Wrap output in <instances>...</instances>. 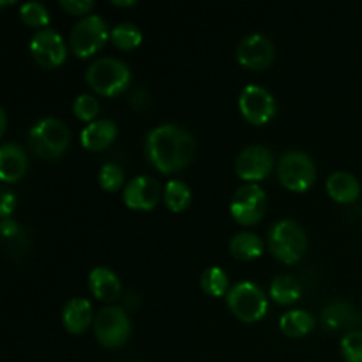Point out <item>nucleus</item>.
Here are the masks:
<instances>
[{"label": "nucleus", "instance_id": "nucleus-1", "mask_svg": "<svg viewBox=\"0 0 362 362\" xmlns=\"http://www.w3.org/2000/svg\"><path fill=\"white\" fill-rule=\"evenodd\" d=\"M145 154L159 172H179L197 154V140L177 124H159L147 133Z\"/></svg>", "mask_w": 362, "mask_h": 362}, {"label": "nucleus", "instance_id": "nucleus-2", "mask_svg": "<svg viewBox=\"0 0 362 362\" xmlns=\"http://www.w3.org/2000/svg\"><path fill=\"white\" fill-rule=\"evenodd\" d=\"M85 78L98 94L119 95L131 83V69L124 60L115 57H99L87 67Z\"/></svg>", "mask_w": 362, "mask_h": 362}, {"label": "nucleus", "instance_id": "nucleus-3", "mask_svg": "<svg viewBox=\"0 0 362 362\" xmlns=\"http://www.w3.org/2000/svg\"><path fill=\"white\" fill-rule=\"evenodd\" d=\"M69 127L57 117H42L28 131V144L32 151L41 158H60L69 147Z\"/></svg>", "mask_w": 362, "mask_h": 362}, {"label": "nucleus", "instance_id": "nucleus-4", "mask_svg": "<svg viewBox=\"0 0 362 362\" xmlns=\"http://www.w3.org/2000/svg\"><path fill=\"white\" fill-rule=\"evenodd\" d=\"M269 250L278 260L296 264L308 250V235L303 226L293 219H279L269 230Z\"/></svg>", "mask_w": 362, "mask_h": 362}, {"label": "nucleus", "instance_id": "nucleus-5", "mask_svg": "<svg viewBox=\"0 0 362 362\" xmlns=\"http://www.w3.org/2000/svg\"><path fill=\"white\" fill-rule=\"evenodd\" d=\"M226 303L243 322H258L269 310L267 293L253 281H239L230 286Z\"/></svg>", "mask_w": 362, "mask_h": 362}, {"label": "nucleus", "instance_id": "nucleus-6", "mask_svg": "<svg viewBox=\"0 0 362 362\" xmlns=\"http://www.w3.org/2000/svg\"><path fill=\"white\" fill-rule=\"evenodd\" d=\"M110 27L106 20L99 14H87L71 28L69 42L71 49L80 59L94 55L99 48H103L110 37Z\"/></svg>", "mask_w": 362, "mask_h": 362}, {"label": "nucleus", "instance_id": "nucleus-7", "mask_svg": "<svg viewBox=\"0 0 362 362\" xmlns=\"http://www.w3.org/2000/svg\"><path fill=\"white\" fill-rule=\"evenodd\" d=\"M278 177L286 189L292 191H306L317 177V168L311 159L303 151L285 152L278 163Z\"/></svg>", "mask_w": 362, "mask_h": 362}, {"label": "nucleus", "instance_id": "nucleus-8", "mask_svg": "<svg viewBox=\"0 0 362 362\" xmlns=\"http://www.w3.org/2000/svg\"><path fill=\"white\" fill-rule=\"evenodd\" d=\"M94 332L99 343L105 346H120L131 334L129 315L124 308L110 304L101 308L94 317Z\"/></svg>", "mask_w": 362, "mask_h": 362}, {"label": "nucleus", "instance_id": "nucleus-9", "mask_svg": "<svg viewBox=\"0 0 362 362\" xmlns=\"http://www.w3.org/2000/svg\"><path fill=\"white\" fill-rule=\"evenodd\" d=\"M267 209V194L258 184H244L233 193L230 212L240 225H255L260 221Z\"/></svg>", "mask_w": 362, "mask_h": 362}, {"label": "nucleus", "instance_id": "nucleus-10", "mask_svg": "<svg viewBox=\"0 0 362 362\" xmlns=\"http://www.w3.org/2000/svg\"><path fill=\"white\" fill-rule=\"evenodd\" d=\"M32 57L39 66L52 69V67L60 66L67 57V46L62 35L52 27L39 28L28 42Z\"/></svg>", "mask_w": 362, "mask_h": 362}, {"label": "nucleus", "instance_id": "nucleus-11", "mask_svg": "<svg viewBox=\"0 0 362 362\" xmlns=\"http://www.w3.org/2000/svg\"><path fill=\"white\" fill-rule=\"evenodd\" d=\"M239 110L251 124H265L274 117L276 99L262 85L250 83L240 90Z\"/></svg>", "mask_w": 362, "mask_h": 362}, {"label": "nucleus", "instance_id": "nucleus-12", "mask_svg": "<svg viewBox=\"0 0 362 362\" xmlns=\"http://www.w3.org/2000/svg\"><path fill=\"white\" fill-rule=\"evenodd\" d=\"M274 166L272 152L264 145H247L237 154L235 158V172L244 180H262L271 173Z\"/></svg>", "mask_w": 362, "mask_h": 362}, {"label": "nucleus", "instance_id": "nucleus-13", "mask_svg": "<svg viewBox=\"0 0 362 362\" xmlns=\"http://www.w3.org/2000/svg\"><path fill=\"white\" fill-rule=\"evenodd\" d=\"M235 57L239 64H243L247 69H264L274 59V45L267 35L260 32H251L239 41Z\"/></svg>", "mask_w": 362, "mask_h": 362}, {"label": "nucleus", "instance_id": "nucleus-14", "mask_svg": "<svg viewBox=\"0 0 362 362\" xmlns=\"http://www.w3.org/2000/svg\"><path fill=\"white\" fill-rule=\"evenodd\" d=\"M163 191L152 175H136L124 186V204L138 211H151L158 205Z\"/></svg>", "mask_w": 362, "mask_h": 362}, {"label": "nucleus", "instance_id": "nucleus-15", "mask_svg": "<svg viewBox=\"0 0 362 362\" xmlns=\"http://www.w3.org/2000/svg\"><path fill=\"white\" fill-rule=\"evenodd\" d=\"M320 320L324 329L327 331H356L357 325H361L362 315L354 304L349 300L336 299L325 304L322 308Z\"/></svg>", "mask_w": 362, "mask_h": 362}, {"label": "nucleus", "instance_id": "nucleus-16", "mask_svg": "<svg viewBox=\"0 0 362 362\" xmlns=\"http://www.w3.org/2000/svg\"><path fill=\"white\" fill-rule=\"evenodd\" d=\"M27 152L21 145L14 141H6L0 147V177L6 182H14L21 179L27 172Z\"/></svg>", "mask_w": 362, "mask_h": 362}, {"label": "nucleus", "instance_id": "nucleus-17", "mask_svg": "<svg viewBox=\"0 0 362 362\" xmlns=\"http://www.w3.org/2000/svg\"><path fill=\"white\" fill-rule=\"evenodd\" d=\"M117 131V124L112 119H95L81 129V145L88 151H101L115 140Z\"/></svg>", "mask_w": 362, "mask_h": 362}, {"label": "nucleus", "instance_id": "nucleus-18", "mask_svg": "<svg viewBox=\"0 0 362 362\" xmlns=\"http://www.w3.org/2000/svg\"><path fill=\"white\" fill-rule=\"evenodd\" d=\"M94 318V310H92L90 300L83 297H73L67 300L62 308V322L66 329L73 334H80L90 325Z\"/></svg>", "mask_w": 362, "mask_h": 362}, {"label": "nucleus", "instance_id": "nucleus-19", "mask_svg": "<svg viewBox=\"0 0 362 362\" xmlns=\"http://www.w3.org/2000/svg\"><path fill=\"white\" fill-rule=\"evenodd\" d=\"M325 186H327V193L331 194L332 200L339 202V204H352L361 194V184L357 177L345 170L332 172Z\"/></svg>", "mask_w": 362, "mask_h": 362}, {"label": "nucleus", "instance_id": "nucleus-20", "mask_svg": "<svg viewBox=\"0 0 362 362\" xmlns=\"http://www.w3.org/2000/svg\"><path fill=\"white\" fill-rule=\"evenodd\" d=\"M88 288L98 299L101 300H115L122 292L120 279L112 269L108 267H94L88 274Z\"/></svg>", "mask_w": 362, "mask_h": 362}, {"label": "nucleus", "instance_id": "nucleus-21", "mask_svg": "<svg viewBox=\"0 0 362 362\" xmlns=\"http://www.w3.org/2000/svg\"><path fill=\"white\" fill-rule=\"evenodd\" d=\"M230 253L239 260H253L264 253V240L255 232L243 230L230 239Z\"/></svg>", "mask_w": 362, "mask_h": 362}, {"label": "nucleus", "instance_id": "nucleus-22", "mask_svg": "<svg viewBox=\"0 0 362 362\" xmlns=\"http://www.w3.org/2000/svg\"><path fill=\"white\" fill-rule=\"evenodd\" d=\"M315 317L306 310H288L279 318V329L290 338H300L313 331Z\"/></svg>", "mask_w": 362, "mask_h": 362}, {"label": "nucleus", "instance_id": "nucleus-23", "mask_svg": "<svg viewBox=\"0 0 362 362\" xmlns=\"http://www.w3.org/2000/svg\"><path fill=\"white\" fill-rule=\"evenodd\" d=\"M269 293L276 303L292 304L300 299V285L292 274H279L272 279Z\"/></svg>", "mask_w": 362, "mask_h": 362}, {"label": "nucleus", "instance_id": "nucleus-24", "mask_svg": "<svg viewBox=\"0 0 362 362\" xmlns=\"http://www.w3.org/2000/svg\"><path fill=\"white\" fill-rule=\"evenodd\" d=\"M163 198H165V204L170 211L182 212L191 202V189L184 180L172 179L166 182Z\"/></svg>", "mask_w": 362, "mask_h": 362}, {"label": "nucleus", "instance_id": "nucleus-25", "mask_svg": "<svg viewBox=\"0 0 362 362\" xmlns=\"http://www.w3.org/2000/svg\"><path fill=\"white\" fill-rule=\"evenodd\" d=\"M200 285L204 288L205 293L212 297H221L226 296L230 290L228 283V274L223 271L218 265H212V267H207L200 276Z\"/></svg>", "mask_w": 362, "mask_h": 362}, {"label": "nucleus", "instance_id": "nucleus-26", "mask_svg": "<svg viewBox=\"0 0 362 362\" xmlns=\"http://www.w3.org/2000/svg\"><path fill=\"white\" fill-rule=\"evenodd\" d=\"M110 39L113 41V45L120 49H133L144 39V34L138 28V25L131 23V21H120L110 32Z\"/></svg>", "mask_w": 362, "mask_h": 362}, {"label": "nucleus", "instance_id": "nucleus-27", "mask_svg": "<svg viewBox=\"0 0 362 362\" xmlns=\"http://www.w3.org/2000/svg\"><path fill=\"white\" fill-rule=\"evenodd\" d=\"M20 16L30 27L46 28L49 25V13L46 9L45 4L37 2V0H28V2L21 4Z\"/></svg>", "mask_w": 362, "mask_h": 362}, {"label": "nucleus", "instance_id": "nucleus-28", "mask_svg": "<svg viewBox=\"0 0 362 362\" xmlns=\"http://www.w3.org/2000/svg\"><path fill=\"white\" fill-rule=\"evenodd\" d=\"M339 349L346 362H362V329L346 332L341 338Z\"/></svg>", "mask_w": 362, "mask_h": 362}, {"label": "nucleus", "instance_id": "nucleus-29", "mask_svg": "<svg viewBox=\"0 0 362 362\" xmlns=\"http://www.w3.org/2000/svg\"><path fill=\"white\" fill-rule=\"evenodd\" d=\"M99 186L106 191L119 189L124 184V170L117 163H105L99 170Z\"/></svg>", "mask_w": 362, "mask_h": 362}, {"label": "nucleus", "instance_id": "nucleus-30", "mask_svg": "<svg viewBox=\"0 0 362 362\" xmlns=\"http://www.w3.org/2000/svg\"><path fill=\"white\" fill-rule=\"evenodd\" d=\"M99 110V101L95 99V95L92 94H78L76 99L73 101V112L78 119L81 120H94L98 117Z\"/></svg>", "mask_w": 362, "mask_h": 362}, {"label": "nucleus", "instance_id": "nucleus-31", "mask_svg": "<svg viewBox=\"0 0 362 362\" xmlns=\"http://www.w3.org/2000/svg\"><path fill=\"white\" fill-rule=\"evenodd\" d=\"M60 6L71 14H87L94 7L92 0H60Z\"/></svg>", "mask_w": 362, "mask_h": 362}, {"label": "nucleus", "instance_id": "nucleus-32", "mask_svg": "<svg viewBox=\"0 0 362 362\" xmlns=\"http://www.w3.org/2000/svg\"><path fill=\"white\" fill-rule=\"evenodd\" d=\"M14 205H16V197L11 191H2V218H9V214L13 212Z\"/></svg>", "mask_w": 362, "mask_h": 362}, {"label": "nucleus", "instance_id": "nucleus-33", "mask_svg": "<svg viewBox=\"0 0 362 362\" xmlns=\"http://www.w3.org/2000/svg\"><path fill=\"white\" fill-rule=\"evenodd\" d=\"M0 228H2L4 237H13L14 233L18 232V223L11 218H2V223H0Z\"/></svg>", "mask_w": 362, "mask_h": 362}, {"label": "nucleus", "instance_id": "nucleus-34", "mask_svg": "<svg viewBox=\"0 0 362 362\" xmlns=\"http://www.w3.org/2000/svg\"><path fill=\"white\" fill-rule=\"evenodd\" d=\"M0 134L4 133V131H6V126H7V117H6V110L4 108H0Z\"/></svg>", "mask_w": 362, "mask_h": 362}, {"label": "nucleus", "instance_id": "nucleus-35", "mask_svg": "<svg viewBox=\"0 0 362 362\" xmlns=\"http://www.w3.org/2000/svg\"><path fill=\"white\" fill-rule=\"evenodd\" d=\"M113 6H134L136 4V0H112Z\"/></svg>", "mask_w": 362, "mask_h": 362}]
</instances>
